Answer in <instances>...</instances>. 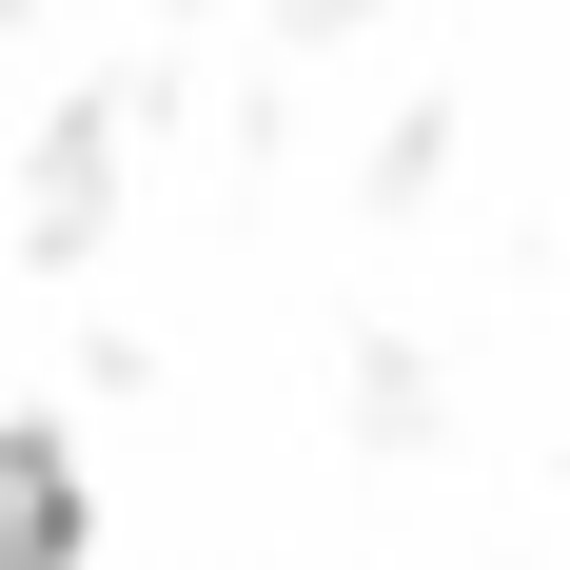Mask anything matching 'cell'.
Wrapping results in <instances>:
<instances>
[{
    "label": "cell",
    "mask_w": 570,
    "mask_h": 570,
    "mask_svg": "<svg viewBox=\"0 0 570 570\" xmlns=\"http://www.w3.org/2000/svg\"><path fill=\"white\" fill-rule=\"evenodd\" d=\"M0 570H79V453H59V433L0 453Z\"/></svg>",
    "instance_id": "6da1fadb"
}]
</instances>
